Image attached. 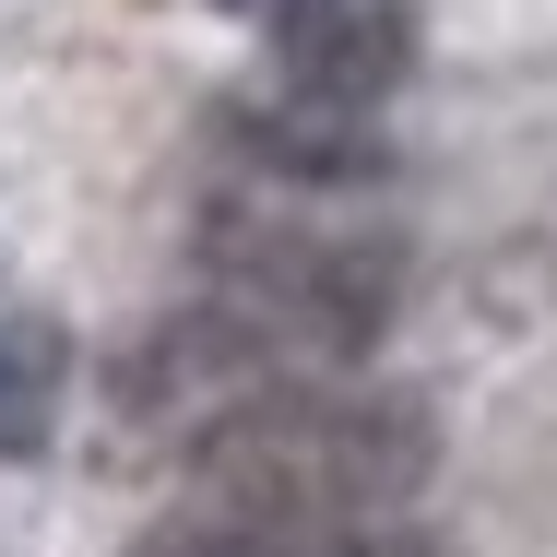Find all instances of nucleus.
I'll use <instances>...</instances> for the list:
<instances>
[{"instance_id":"obj_1","label":"nucleus","mask_w":557,"mask_h":557,"mask_svg":"<svg viewBox=\"0 0 557 557\" xmlns=\"http://www.w3.org/2000/svg\"><path fill=\"white\" fill-rule=\"evenodd\" d=\"M440 428L404 392L356 380H285L261 404H225L190 440V474L214 510H273V522H380L428 486Z\"/></svg>"},{"instance_id":"obj_2","label":"nucleus","mask_w":557,"mask_h":557,"mask_svg":"<svg viewBox=\"0 0 557 557\" xmlns=\"http://www.w3.org/2000/svg\"><path fill=\"white\" fill-rule=\"evenodd\" d=\"M273 60L321 108H380L416 60V0H273Z\"/></svg>"},{"instance_id":"obj_3","label":"nucleus","mask_w":557,"mask_h":557,"mask_svg":"<svg viewBox=\"0 0 557 557\" xmlns=\"http://www.w3.org/2000/svg\"><path fill=\"white\" fill-rule=\"evenodd\" d=\"M143 557H450L428 534H392V522H273V510H178L166 534H143Z\"/></svg>"},{"instance_id":"obj_4","label":"nucleus","mask_w":557,"mask_h":557,"mask_svg":"<svg viewBox=\"0 0 557 557\" xmlns=\"http://www.w3.org/2000/svg\"><path fill=\"white\" fill-rule=\"evenodd\" d=\"M237 143L273 166V190H356L380 178V143L356 131V108H321V96H285V108H249Z\"/></svg>"},{"instance_id":"obj_5","label":"nucleus","mask_w":557,"mask_h":557,"mask_svg":"<svg viewBox=\"0 0 557 557\" xmlns=\"http://www.w3.org/2000/svg\"><path fill=\"white\" fill-rule=\"evenodd\" d=\"M60 392H72V344H60V321H0V450H48Z\"/></svg>"},{"instance_id":"obj_6","label":"nucleus","mask_w":557,"mask_h":557,"mask_svg":"<svg viewBox=\"0 0 557 557\" xmlns=\"http://www.w3.org/2000/svg\"><path fill=\"white\" fill-rule=\"evenodd\" d=\"M225 12H273V0H225Z\"/></svg>"}]
</instances>
